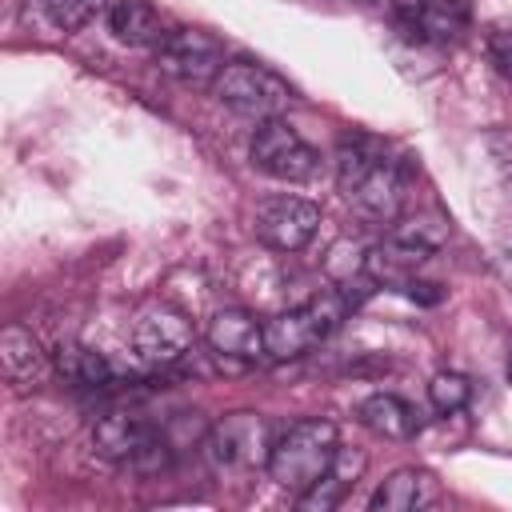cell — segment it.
<instances>
[{
    "label": "cell",
    "mask_w": 512,
    "mask_h": 512,
    "mask_svg": "<svg viewBox=\"0 0 512 512\" xmlns=\"http://www.w3.org/2000/svg\"><path fill=\"white\" fill-rule=\"evenodd\" d=\"M336 184L344 200L372 224H396L408 204V180L404 168L364 136H344L336 148Z\"/></svg>",
    "instance_id": "1"
},
{
    "label": "cell",
    "mask_w": 512,
    "mask_h": 512,
    "mask_svg": "<svg viewBox=\"0 0 512 512\" xmlns=\"http://www.w3.org/2000/svg\"><path fill=\"white\" fill-rule=\"evenodd\" d=\"M336 448H340L336 424L332 420H320V416H304V420H292L276 436L264 468H268V476H272L276 488L300 496V492H308L328 472Z\"/></svg>",
    "instance_id": "2"
},
{
    "label": "cell",
    "mask_w": 512,
    "mask_h": 512,
    "mask_svg": "<svg viewBox=\"0 0 512 512\" xmlns=\"http://www.w3.org/2000/svg\"><path fill=\"white\" fill-rule=\"evenodd\" d=\"M344 312H348V296L344 292H324V296H312L300 308H288V312L264 320L268 360H300V356H308L316 344H324L340 328Z\"/></svg>",
    "instance_id": "3"
},
{
    "label": "cell",
    "mask_w": 512,
    "mask_h": 512,
    "mask_svg": "<svg viewBox=\"0 0 512 512\" xmlns=\"http://www.w3.org/2000/svg\"><path fill=\"white\" fill-rule=\"evenodd\" d=\"M220 104H228L232 112L240 116H252V120H276L292 108L296 92L288 88L284 76H276L272 68L264 64H252V60H228L220 68V76L212 80L208 88Z\"/></svg>",
    "instance_id": "4"
},
{
    "label": "cell",
    "mask_w": 512,
    "mask_h": 512,
    "mask_svg": "<svg viewBox=\"0 0 512 512\" xmlns=\"http://www.w3.org/2000/svg\"><path fill=\"white\" fill-rule=\"evenodd\" d=\"M92 444L104 460L112 464H128V468H164L168 464V440L164 432L144 420L140 412H108L104 420H96L92 428Z\"/></svg>",
    "instance_id": "5"
},
{
    "label": "cell",
    "mask_w": 512,
    "mask_h": 512,
    "mask_svg": "<svg viewBox=\"0 0 512 512\" xmlns=\"http://www.w3.org/2000/svg\"><path fill=\"white\" fill-rule=\"evenodd\" d=\"M252 164L284 184H308L320 176V152L284 120H260L256 136H252Z\"/></svg>",
    "instance_id": "6"
},
{
    "label": "cell",
    "mask_w": 512,
    "mask_h": 512,
    "mask_svg": "<svg viewBox=\"0 0 512 512\" xmlns=\"http://www.w3.org/2000/svg\"><path fill=\"white\" fill-rule=\"evenodd\" d=\"M320 228V208L304 196H292V192H276V196H264L252 212V232L264 248L272 252H300L312 244Z\"/></svg>",
    "instance_id": "7"
},
{
    "label": "cell",
    "mask_w": 512,
    "mask_h": 512,
    "mask_svg": "<svg viewBox=\"0 0 512 512\" xmlns=\"http://www.w3.org/2000/svg\"><path fill=\"white\" fill-rule=\"evenodd\" d=\"M276 436L260 412H232L216 420L204 436V452L216 468H260L268 464Z\"/></svg>",
    "instance_id": "8"
},
{
    "label": "cell",
    "mask_w": 512,
    "mask_h": 512,
    "mask_svg": "<svg viewBox=\"0 0 512 512\" xmlns=\"http://www.w3.org/2000/svg\"><path fill=\"white\" fill-rule=\"evenodd\" d=\"M224 64L228 60H224L220 40L200 32V28H176L156 48V68L164 76H172L176 84H188V88H212V80L220 76Z\"/></svg>",
    "instance_id": "9"
},
{
    "label": "cell",
    "mask_w": 512,
    "mask_h": 512,
    "mask_svg": "<svg viewBox=\"0 0 512 512\" xmlns=\"http://www.w3.org/2000/svg\"><path fill=\"white\" fill-rule=\"evenodd\" d=\"M132 348L144 364H156V368L176 364L192 348V324L180 308L156 300V304L140 308V316L132 324Z\"/></svg>",
    "instance_id": "10"
},
{
    "label": "cell",
    "mask_w": 512,
    "mask_h": 512,
    "mask_svg": "<svg viewBox=\"0 0 512 512\" xmlns=\"http://www.w3.org/2000/svg\"><path fill=\"white\" fill-rule=\"evenodd\" d=\"M204 340L216 356L224 360H236V364H252V360H264L268 348H264V320L248 308H220L208 328H204Z\"/></svg>",
    "instance_id": "11"
},
{
    "label": "cell",
    "mask_w": 512,
    "mask_h": 512,
    "mask_svg": "<svg viewBox=\"0 0 512 512\" xmlns=\"http://www.w3.org/2000/svg\"><path fill=\"white\" fill-rule=\"evenodd\" d=\"M0 364H4L8 384L20 388V392H28V388H40L52 376V364L56 360H48V352L40 348V340L28 328L8 324L0 332Z\"/></svg>",
    "instance_id": "12"
},
{
    "label": "cell",
    "mask_w": 512,
    "mask_h": 512,
    "mask_svg": "<svg viewBox=\"0 0 512 512\" xmlns=\"http://www.w3.org/2000/svg\"><path fill=\"white\" fill-rule=\"evenodd\" d=\"M436 500H440V484L428 468H396L368 496V508L372 512H420V508H432Z\"/></svg>",
    "instance_id": "13"
},
{
    "label": "cell",
    "mask_w": 512,
    "mask_h": 512,
    "mask_svg": "<svg viewBox=\"0 0 512 512\" xmlns=\"http://www.w3.org/2000/svg\"><path fill=\"white\" fill-rule=\"evenodd\" d=\"M364 468H368V456L360 452V448H336V456H332V464H328V472L308 488V492H300L296 500H300V508H308V512H328V508H336L352 488H356V480L364 476Z\"/></svg>",
    "instance_id": "14"
},
{
    "label": "cell",
    "mask_w": 512,
    "mask_h": 512,
    "mask_svg": "<svg viewBox=\"0 0 512 512\" xmlns=\"http://www.w3.org/2000/svg\"><path fill=\"white\" fill-rule=\"evenodd\" d=\"M356 416L380 440H412L420 432V412L404 396H396V392H372V396H364L360 408H356Z\"/></svg>",
    "instance_id": "15"
},
{
    "label": "cell",
    "mask_w": 512,
    "mask_h": 512,
    "mask_svg": "<svg viewBox=\"0 0 512 512\" xmlns=\"http://www.w3.org/2000/svg\"><path fill=\"white\" fill-rule=\"evenodd\" d=\"M108 32L128 48H160L168 24L148 0H116L108 8Z\"/></svg>",
    "instance_id": "16"
},
{
    "label": "cell",
    "mask_w": 512,
    "mask_h": 512,
    "mask_svg": "<svg viewBox=\"0 0 512 512\" xmlns=\"http://www.w3.org/2000/svg\"><path fill=\"white\" fill-rule=\"evenodd\" d=\"M56 372L76 388H104L112 380V364L104 360V352L84 344H64L56 352Z\"/></svg>",
    "instance_id": "17"
},
{
    "label": "cell",
    "mask_w": 512,
    "mask_h": 512,
    "mask_svg": "<svg viewBox=\"0 0 512 512\" xmlns=\"http://www.w3.org/2000/svg\"><path fill=\"white\" fill-rule=\"evenodd\" d=\"M412 24L416 32H428L436 40H452L468 24V0H424Z\"/></svg>",
    "instance_id": "18"
},
{
    "label": "cell",
    "mask_w": 512,
    "mask_h": 512,
    "mask_svg": "<svg viewBox=\"0 0 512 512\" xmlns=\"http://www.w3.org/2000/svg\"><path fill=\"white\" fill-rule=\"evenodd\" d=\"M428 400H432V408H436L440 416H456V412L468 408L472 384H468V376H460V372H436V376L428 380Z\"/></svg>",
    "instance_id": "19"
},
{
    "label": "cell",
    "mask_w": 512,
    "mask_h": 512,
    "mask_svg": "<svg viewBox=\"0 0 512 512\" xmlns=\"http://www.w3.org/2000/svg\"><path fill=\"white\" fill-rule=\"evenodd\" d=\"M40 4H44V16L52 20V28H60V32H80L104 8V0H40Z\"/></svg>",
    "instance_id": "20"
},
{
    "label": "cell",
    "mask_w": 512,
    "mask_h": 512,
    "mask_svg": "<svg viewBox=\"0 0 512 512\" xmlns=\"http://www.w3.org/2000/svg\"><path fill=\"white\" fill-rule=\"evenodd\" d=\"M484 148H488V156H492L504 188L512 192V132H488L484 136Z\"/></svg>",
    "instance_id": "21"
},
{
    "label": "cell",
    "mask_w": 512,
    "mask_h": 512,
    "mask_svg": "<svg viewBox=\"0 0 512 512\" xmlns=\"http://www.w3.org/2000/svg\"><path fill=\"white\" fill-rule=\"evenodd\" d=\"M488 56L504 76H512V28H496L488 36Z\"/></svg>",
    "instance_id": "22"
},
{
    "label": "cell",
    "mask_w": 512,
    "mask_h": 512,
    "mask_svg": "<svg viewBox=\"0 0 512 512\" xmlns=\"http://www.w3.org/2000/svg\"><path fill=\"white\" fill-rule=\"evenodd\" d=\"M404 296H408V300H420V304H436V300H440V284L416 276V280L404 288Z\"/></svg>",
    "instance_id": "23"
},
{
    "label": "cell",
    "mask_w": 512,
    "mask_h": 512,
    "mask_svg": "<svg viewBox=\"0 0 512 512\" xmlns=\"http://www.w3.org/2000/svg\"><path fill=\"white\" fill-rule=\"evenodd\" d=\"M380 4H388V8H392V12H396V16H400V20H408V24H412V20H416V12H420V4H424V0H380Z\"/></svg>",
    "instance_id": "24"
},
{
    "label": "cell",
    "mask_w": 512,
    "mask_h": 512,
    "mask_svg": "<svg viewBox=\"0 0 512 512\" xmlns=\"http://www.w3.org/2000/svg\"><path fill=\"white\" fill-rule=\"evenodd\" d=\"M508 380H512V356H508Z\"/></svg>",
    "instance_id": "25"
}]
</instances>
